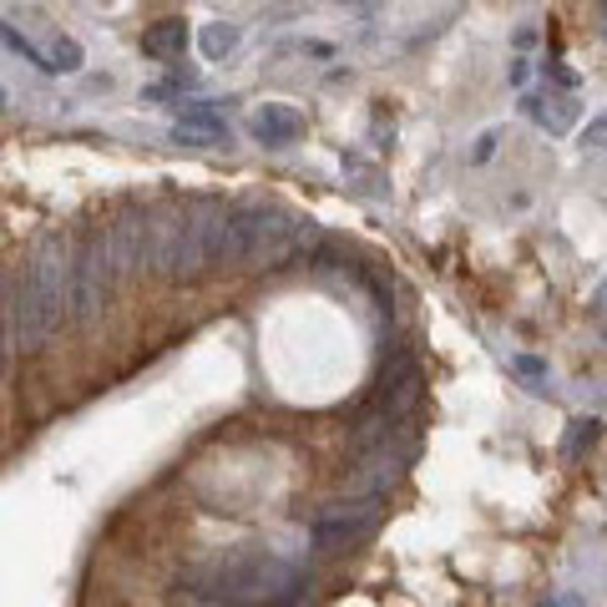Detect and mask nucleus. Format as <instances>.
I'll use <instances>...</instances> for the list:
<instances>
[{
    "label": "nucleus",
    "mask_w": 607,
    "mask_h": 607,
    "mask_svg": "<svg viewBox=\"0 0 607 607\" xmlns=\"http://www.w3.org/2000/svg\"><path fill=\"white\" fill-rule=\"evenodd\" d=\"M178 587L202 607H299L310 597V562L243 542L182 567Z\"/></svg>",
    "instance_id": "obj_1"
},
{
    "label": "nucleus",
    "mask_w": 607,
    "mask_h": 607,
    "mask_svg": "<svg viewBox=\"0 0 607 607\" xmlns=\"http://www.w3.org/2000/svg\"><path fill=\"white\" fill-rule=\"evenodd\" d=\"M66 299H72V239L66 233H46V239L31 249L21 279L11 284V329H15V349L25 355H41V349L56 339L61 320L66 314Z\"/></svg>",
    "instance_id": "obj_2"
},
{
    "label": "nucleus",
    "mask_w": 607,
    "mask_h": 607,
    "mask_svg": "<svg viewBox=\"0 0 607 607\" xmlns=\"http://www.w3.org/2000/svg\"><path fill=\"white\" fill-rule=\"evenodd\" d=\"M314 243H320L314 218H299L274 202H233L228 208V259L243 269H284Z\"/></svg>",
    "instance_id": "obj_3"
},
{
    "label": "nucleus",
    "mask_w": 607,
    "mask_h": 607,
    "mask_svg": "<svg viewBox=\"0 0 607 607\" xmlns=\"http://www.w3.org/2000/svg\"><path fill=\"white\" fill-rule=\"evenodd\" d=\"M122 279V263L117 253H112V233L107 223L86 228L82 239L72 243V299H66V314H72V324H92L96 314L107 310L112 299V284Z\"/></svg>",
    "instance_id": "obj_4"
},
{
    "label": "nucleus",
    "mask_w": 607,
    "mask_h": 607,
    "mask_svg": "<svg viewBox=\"0 0 607 607\" xmlns=\"http://www.w3.org/2000/svg\"><path fill=\"white\" fill-rule=\"evenodd\" d=\"M380 501H385V491H365V496H349V501H324L320 512L310 516L314 552H339L349 542H359L375 526V516H380Z\"/></svg>",
    "instance_id": "obj_5"
},
{
    "label": "nucleus",
    "mask_w": 607,
    "mask_h": 607,
    "mask_svg": "<svg viewBox=\"0 0 607 607\" xmlns=\"http://www.w3.org/2000/svg\"><path fill=\"white\" fill-rule=\"evenodd\" d=\"M172 137L188 147H218V143H228V122L208 102H178V132Z\"/></svg>",
    "instance_id": "obj_6"
},
{
    "label": "nucleus",
    "mask_w": 607,
    "mask_h": 607,
    "mask_svg": "<svg viewBox=\"0 0 607 607\" xmlns=\"http://www.w3.org/2000/svg\"><path fill=\"white\" fill-rule=\"evenodd\" d=\"M249 127L263 147H294L299 137H304V112L284 107V102H263V107L253 112Z\"/></svg>",
    "instance_id": "obj_7"
},
{
    "label": "nucleus",
    "mask_w": 607,
    "mask_h": 607,
    "mask_svg": "<svg viewBox=\"0 0 607 607\" xmlns=\"http://www.w3.org/2000/svg\"><path fill=\"white\" fill-rule=\"evenodd\" d=\"M188 46H192V31H188V21H182V15L153 21L143 31V56H153V61H178Z\"/></svg>",
    "instance_id": "obj_8"
},
{
    "label": "nucleus",
    "mask_w": 607,
    "mask_h": 607,
    "mask_svg": "<svg viewBox=\"0 0 607 607\" xmlns=\"http://www.w3.org/2000/svg\"><path fill=\"white\" fill-rule=\"evenodd\" d=\"M522 107H526V117L542 122L547 132H572V122H577V102L572 96H526Z\"/></svg>",
    "instance_id": "obj_9"
},
{
    "label": "nucleus",
    "mask_w": 607,
    "mask_h": 607,
    "mask_svg": "<svg viewBox=\"0 0 607 607\" xmlns=\"http://www.w3.org/2000/svg\"><path fill=\"white\" fill-rule=\"evenodd\" d=\"M198 46H202V56L208 61H228L233 51H239V25L233 21H208L198 31Z\"/></svg>",
    "instance_id": "obj_10"
},
{
    "label": "nucleus",
    "mask_w": 607,
    "mask_h": 607,
    "mask_svg": "<svg viewBox=\"0 0 607 607\" xmlns=\"http://www.w3.org/2000/svg\"><path fill=\"white\" fill-rule=\"evenodd\" d=\"M597 441H603V420H597V416L572 420L567 441H562V461H577V456H583V451H593Z\"/></svg>",
    "instance_id": "obj_11"
},
{
    "label": "nucleus",
    "mask_w": 607,
    "mask_h": 607,
    "mask_svg": "<svg viewBox=\"0 0 607 607\" xmlns=\"http://www.w3.org/2000/svg\"><path fill=\"white\" fill-rule=\"evenodd\" d=\"M0 46H11L15 56H21V61H31L36 72H56V66H51V56H46V51H41L31 36H21V31H11V25H6V21H0Z\"/></svg>",
    "instance_id": "obj_12"
},
{
    "label": "nucleus",
    "mask_w": 607,
    "mask_h": 607,
    "mask_svg": "<svg viewBox=\"0 0 607 607\" xmlns=\"http://www.w3.org/2000/svg\"><path fill=\"white\" fill-rule=\"evenodd\" d=\"M51 66H56V72H82V46H76V36L51 41Z\"/></svg>",
    "instance_id": "obj_13"
},
{
    "label": "nucleus",
    "mask_w": 607,
    "mask_h": 607,
    "mask_svg": "<svg viewBox=\"0 0 607 607\" xmlns=\"http://www.w3.org/2000/svg\"><path fill=\"white\" fill-rule=\"evenodd\" d=\"M512 369L526 380V390H547V359H536V355H516Z\"/></svg>",
    "instance_id": "obj_14"
},
{
    "label": "nucleus",
    "mask_w": 607,
    "mask_h": 607,
    "mask_svg": "<svg viewBox=\"0 0 607 607\" xmlns=\"http://www.w3.org/2000/svg\"><path fill=\"white\" fill-rule=\"evenodd\" d=\"M583 147H607V117H593L583 127Z\"/></svg>",
    "instance_id": "obj_15"
},
{
    "label": "nucleus",
    "mask_w": 607,
    "mask_h": 607,
    "mask_svg": "<svg viewBox=\"0 0 607 607\" xmlns=\"http://www.w3.org/2000/svg\"><path fill=\"white\" fill-rule=\"evenodd\" d=\"M542 607H587L583 597H572V593H547L542 597Z\"/></svg>",
    "instance_id": "obj_16"
},
{
    "label": "nucleus",
    "mask_w": 607,
    "mask_h": 607,
    "mask_svg": "<svg viewBox=\"0 0 607 607\" xmlns=\"http://www.w3.org/2000/svg\"><path fill=\"white\" fill-rule=\"evenodd\" d=\"M491 147H496V132H486V137L477 143V163H481V157H491Z\"/></svg>",
    "instance_id": "obj_17"
},
{
    "label": "nucleus",
    "mask_w": 607,
    "mask_h": 607,
    "mask_svg": "<svg viewBox=\"0 0 607 607\" xmlns=\"http://www.w3.org/2000/svg\"><path fill=\"white\" fill-rule=\"evenodd\" d=\"M339 6H359V11H369V6H375V0H339Z\"/></svg>",
    "instance_id": "obj_18"
},
{
    "label": "nucleus",
    "mask_w": 607,
    "mask_h": 607,
    "mask_svg": "<svg viewBox=\"0 0 607 607\" xmlns=\"http://www.w3.org/2000/svg\"><path fill=\"white\" fill-rule=\"evenodd\" d=\"M603 15H607V0H603ZM603 36H607V25H603Z\"/></svg>",
    "instance_id": "obj_19"
},
{
    "label": "nucleus",
    "mask_w": 607,
    "mask_h": 607,
    "mask_svg": "<svg viewBox=\"0 0 607 607\" xmlns=\"http://www.w3.org/2000/svg\"><path fill=\"white\" fill-rule=\"evenodd\" d=\"M0 107H6V92H0Z\"/></svg>",
    "instance_id": "obj_20"
}]
</instances>
